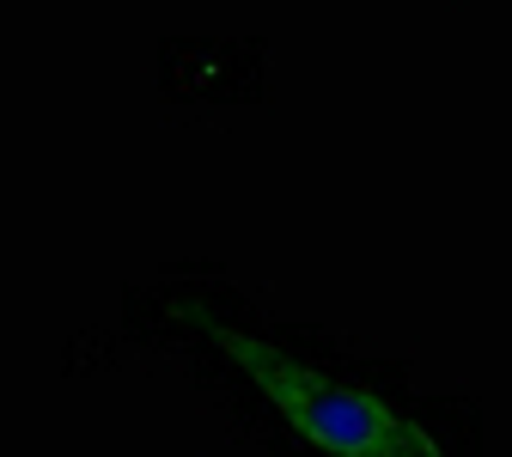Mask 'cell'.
<instances>
[{
	"mask_svg": "<svg viewBox=\"0 0 512 457\" xmlns=\"http://www.w3.org/2000/svg\"><path fill=\"white\" fill-rule=\"evenodd\" d=\"M147 311L159 317L165 342L196 360V378L220 403L244 397V409H256L281 433V445H299L305 457H452L384 390L263 330L238 305V293L171 287L153 293Z\"/></svg>",
	"mask_w": 512,
	"mask_h": 457,
	"instance_id": "obj_1",
	"label": "cell"
}]
</instances>
